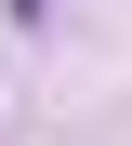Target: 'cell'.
<instances>
[{
  "mask_svg": "<svg viewBox=\"0 0 132 146\" xmlns=\"http://www.w3.org/2000/svg\"><path fill=\"white\" fill-rule=\"evenodd\" d=\"M13 13H53V0H13Z\"/></svg>",
  "mask_w": 132,
  "mask_h": 146,
  "instance_id": "1",
  "label": "cell"
}]
</instances>
